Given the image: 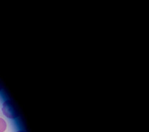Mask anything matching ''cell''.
<instances>
[{"mask_svg":"<svg viewBox=\"0 0 149 132\" xmlns=\"http://www.w3.org/2000/svg\"><path fill=\"white\" fill-rule=\"evenodd\" d=\"M3 113L9 118H16L19 116L18 111L13 102L10 100L6 101L3 104Z\"/></svg>","mask_w":149,"mask_h":132,"instance_id":"6da1fadb","label":"cell"},{"mask_svg":"<svg viewBox=\"0 0 149 132\" xmlns=\"http://www.w3.org/2000/svg\"><path fill=\"white\" fill-rule=\"evenodd\" d=\"M7 127L6 122L4 119L0 118V132H4Z\"/></svg>","mask_w":149,"mask_h":132,"instance_id":"7a4b0ae2","label":"cell"},{"mask_svg":"<svg viewBox=\"0 0 149 132\" xmlns=\"http://www.w3.org/2000/svg\"><path fill=\"white\" fill-rule=\"evenodd\" d=\"M17 132H25V131H22V130H20V131H17Z\"/></svg>","mask_w":149,"mask_h":132,"instance_id":"3957f363","label":"cell"},{"mask_svg":"<svg viewBox=\"0 0 149 132\" xmlns=\"http://www.w3.org/2000/svg\"><path fill=\"white\" fill-rule=\"evenodd\" d=\"M1 86L0 85V91H1Z\"/></svg>","mask_w":149,"mask_h":132,"instance_id":"277c9868","label":"cell"}]
</instances>
